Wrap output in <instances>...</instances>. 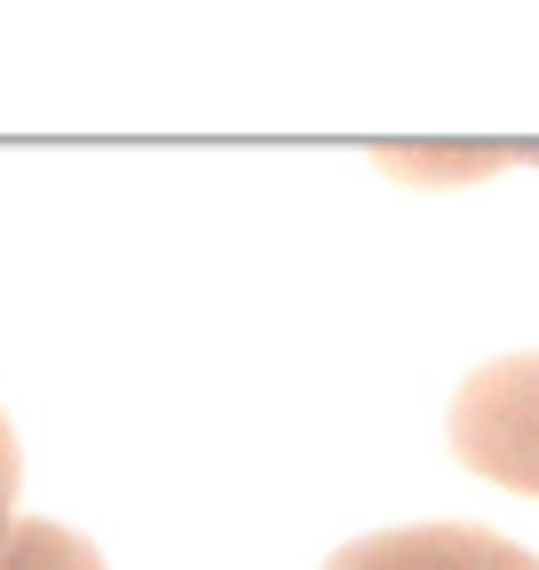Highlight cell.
Instances as JSON below:
<instances>
[{"mask_svg": "<svg viewBox=\"0 0 539 570\" xmlns=\"http://www.w3.org/2000/svg\"><path fill=\"white\" fill-rule=\"evenodd\" d=\"M452 452L484 483L531 491L539 499V348L492 356L460 381L452 396Z\"/></svg>", "mask_w": 539, "mask_h": 570, "instance_id": "obj_1", "label": "cell"}, {"mask_svg": "<svg viewBox=\"0 0 539 570\" xmlns=\"http://www.w3.org/2000/svg\"><path fill=\"white\" fill-rule=\"evenodd\" d=\"M325 570H539V554H523L516 539L477 531V523H404V531L333 547Z\"/></svg>", "mask_w": 539, "mask_h": 570, "instance_id": "obj_2", "label": "cell"}, {"mask_svg": "<svg viewBox=\"0 0 539 570\" xmlns=\"http://www.w3.org/2000/svg\"><path fill=\"white\" fill-rule=\"evenodd\" d=\"M0 570H104L96 539L72 523H48V515H17L9 539H0Z\"/></svg>", "mask_w": 539, "mask_h": 570, "instance_id": "obj_3", "label": "cell"}, {"mask_svg": "<svg viewBox=\"0 0 539 570\" xmlns=\"http://www.w3.org/2000/svg\"><path fill=\"white\" fill-rule=\"evenodd\" d=\"M17 475H24L17 428H9V412H0V539H9V523H17Z\"/></svg>", "mask_w": 539, "mask_h": 570, "instance_id": "obj_4", "label": "cell"}]
</instances>
